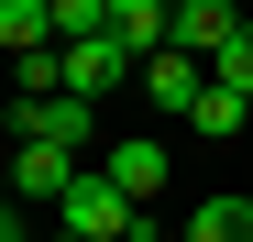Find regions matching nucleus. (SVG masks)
<instances>
[{"mask_svg": "<svg viewBox=\"0 0 253 242\" xmlns=\"http://www.w3.org/2000/svg\"><path fill=\"white\" fill-rule=\"evenodd\" d=\"M121 242H165V231H154V220H132V231H121Z\"/></svg>", "mask_w": 253, "mask_h": 242, "instance_id": "nucleus-16", "label": "nucleus"}, {"mask_svg": "<svg viewBox=\"0 0 253 242\" xmlns=\"http://www.w3.org/2000/svg\"><path fill=\"white\" fill-rule=\"evenodd\" d=\"M0 242H33V220H22V209H0Z\"/></svg>", "mask_w": 253, "mask_h": 242, "instance_id": "nucleus-14", "label": "nucleus"}, {"mask_svg": "<svg viewBox=\"0 0 253 242\" xmlns=\"http://www.w3.org/2000/svg\"><path fill=\"white\" fill-rule=\"evenodd\" d=\"M55 33H110V0H55Z\"/></svg>", "mask_w": 253, "mask_h": 242, "instance_id": "nucleus-13", "label": "nucleus"}, {"mask_svg": "<svg viewBox=\"0 0 253 242\" xmlns=\"http://www.w3.org/2000/svg\"><path fill=\"white\" fill-rule=\"evenodd\" d=\"M165 22H176V0H110V33H121L132 55H154V44H165Z\"/></svg>", "mask_w": 253, "mask_h": 242, "instance_id": "nucleus-9", "label": "nucleus"}, {"mask_svg": "<svg viewBox=\"0 0 253 242\" xmlns=\"http://www.w3.org/2000/svg\"><path fill=\"white\" fill-rule=\"evenodd\" d=\"M0 209H22V187H11V154H0Z\"/></svg>", "mask_w": 253, "mask_h": 242, "instance_id": "nucleus-15", "label": "nucleus"}, {"mask_svg": "<svg viewBox=\"0 0 253 242\" xmlns=\"http://www.w3.org/2000/svg\"><path fill=\"white\" fill-rule=\"evenodd\" d=\"M11 187L44 209V198H66V187H77V154H66V143H11Z\"/></svg>", "mask_w": 253, "mask_h": 242, "instance_id": "nucleus-5", "label": "nucleus"}, {"mask_svg": "<svg viewBox=\"0 0 253 242\" xmlns=\"http://www.w3.org/2000/svg\"><path fill=\"white\" fill-rule=\"evenodd\" d=\"M198 242H253V198H198Z\"/></svg>", "mask_w": 253, "mask_h": 242, "instance_id": "nucleus-11", "label": "nucleus"}, {"mask_svg": "<svg viewBox=\"0 0 253 242\" xmlns=\"http://www.w3.org/2000/svg\"><path fill=\"white\" fill-rule=\"evenodd\" d=\"M198 88H209V66H198L187 44H154V55H143V99H165V110H198Z\"/></svg>", "mask_w": 253, "mask_h": 242, "instance_id": "nucleus-6", "label": "nucleus"}, {"mask_svg": "<svg viewBox=\"0 0 253 242\" xmlns=\"http://www.w3.org/2000/svg\"><path fill=\"white\" fill-rule=\"evenodd\" d=\"M187 121H198L209 143H220V132H242V121H253V88H220V77H209V88H198V110H187Z\"/></svg>", "mask_w": 253, "mask_h": 242, "instance_id": "nucleus-10", "label": "nucleus"}, {"mask_svg": "<svg viewBox=\"0 0 253 242\" xmlns=\"http://www.w3.org/2000/svg\"><path fill=\"white\" fill-rule=\"evenodd\" d=\"M55 55H66V88H77V99H110L121 77H143V55L121 44V33H66Z\"/></svg>", "mask_w": 253, "mask_h": 242, "instance_id": "nucleus-3", "label": "nucleus"}, {"mask_svg": "<svg viewBox=\"0 0 253 242\" xmlns=\"http://www.w3.org/2000/svg\"><path fill=\"white\" fill-rule=\"evenodd\" d=\"M132 220H143V198H132V187H110V176H77V187L55 198V231H88V242H121Z\"/></svg>", "mask_w": 253, "mask_h": 242, "instance_id": "nucleus-2", "label": "nucleus"}, {"mask_svg": "<svg viewBox=\"0 0 253 242\" xmlns=\"http://www.w3.org/2000/svg\"><path fill=\"white\" fill-rule=\"evenodd\" d=\"M0 44H11V55H44V44H66V33H55V0H0Z\"/></svg>", "mask_w": 253, "mask_h": 242, "instance_id": "nucleus-8", "label": "nucleus"}, {"mask_svg": "<svg viewBox=\"0 0 253 242\" xmlns=\"http://www.w3.org/2000/svg\"><path fill=\"white\" fill-rule=\"evenodd\" d=\"M209 77H220V88H253V22L231 33V44H220V55H209Z\"/></svg>", "mask_w": 253, "mask_h": 242, "instance_id": "nucleus-12", "label": "nucleus"}, {"mask_svg": "<svg viewBox=\"0 0 253 242\" xmlns=\"http://www.w3.org/2000/svg\"><path fill=\"white\" fill-rule=\"evenodd\" d=\"M231 33H242V0H176V22H165V44H187V55L209 66V55L231 44Z\"/></svg>", "mask_w": 253, "mask_h": 242, "instance_id": "nucleus-4", "label": "nucleus"}, {"mask_svg": "<svg viewBox=\"0 0 253 242\" xmlns=\"http://www.w3.org/2000/svg\"><path fill=\"white\" fill-rule=\"evenodd\" d=\"M11 143H66V154H110V143H99V99H77V88H11Z\"/></svg>", "mask_w": 253, "mask_h": 242, "instance_id": "nucleus-1", "label": "nucleus"}, {"mask_svg": "<svg viewBox=\"0 0 253 242\" xmlns=\"http://www.w3.org/2000/svg\"><path fill=\"white\" fill-rule=\"evenodd\" d=\"M44 242H88V231H44Z\"/></svg>", "mask_w": 253, "mask_h": 242, "instance_id": "nucleus-17", "label": "nucleus"}, {"mask_svg": "<svg viewBox=\"0 0 253 242\" xmlns=\"http://www.w3.org/2000/svg\"><path fill=\"white\" fill-rule=\"evenodd\" d=\"M165 242H198V231H165Z\"/></svg>", "mask_w": 253, "mask_h": 242, "instance_id": "nucleus-18", "label": "nucleus"}, {"mask_svg": "<svg viewBox=\"0 0 253 242\" xmlns=\"http://www.w3.org/2000/svg\"><path fill=\"white\" fill-rule=\"evenodd\" d=\"M99 176H110V187H132V198H154V187H165V143H143V132H132V143H110V154H99Z\"/></svg>", "mask_w": 253, "mask_h": 242, "instance_id": "nucleus-7", "label": "nucleus"}]
</instances>
